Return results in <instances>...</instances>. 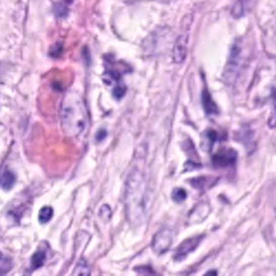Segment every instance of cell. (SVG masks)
<instances>
[{"label":"cell","mask_w":276,"mask_h":276,"mask_svg":"<svg viewBox=\"0 0 276 276\" xmlns=\"http://www.w3.org/2000/svg\"><path fill=\"white\" fill-rule=\"evenodd\" d=\"M61 126L69 138H78L86 132L89 117L83 98L76 92H68L61 104Z\"/></svg>","instance_id":"6da1fadb"},{"label":"cell","mask_w":276,"mask_h":276,"mask_svg":"<svg viewBox=\"0 0 276 276\" xmlns=\"http://www.w3.org/2000/svg\"><path fill=\"white\" fill-rule=\"evenodd\" d=\"M145 192L144 175L134 169L128 175L125 185L126 218L134 228H138L145 220Z\"/></svg>","instance_id":"7a4b0ae2"},{"label":"cell","mask_w":276,"mask_h":276,"mask_svg":"<svg viewBox=\"0 0 276 276\" xmlns=\"http://www.w3.org/2000/svg\"><path fill=\"white\" fill-rule=\"evenodd\" d=\"M174 242V233L168 228H162L158 231L151 242V249L157 255H162L170 249Z\"/></svg>","instance_id":"3957f363"},{"label":"cell","mask_w":276,"mask_h":276,"mask_svg":"<svg viewBox=\"0 0 276 276\" xmlns=\"http://www.w3.org/2000/svg\"><path fill=\"white\" fill-rule=\"evenodd\" d=\"M202 240H203V236H195V237L186 239L184 242L180 243V245L178 246L177 250H176L174 260L176 262L184 261L188 255H189L190 253H192V252L198 248L199 244L201 243Z\"/></svg>","instance_id":"277c9868"},{"label":"cell","mask_w":276,"mask_h":276,"mask_svg":"<svg viewBox=\"0 0 276 276\" xmlns=\"http://www.w3.org/2000/svg\"><path fill=\"white\" fill-rule=\"evenodd\" d=\"M236 160H237V152L229 148L221 149L218 152H215V154L212 156L213 166L218 168L233 166L234 163H236Z\"/></svg>","instance_id":"5b68a950"},{"label":"cell","mask_w":276,"mask_h":276,"mask_svg":"<svg viewBox=\"0 0 276 276\" xmlns=\"http://www.w3.org/2000/svg\"><path fill=\"white\" fill-rule=\"evenodd\" d=\"M188 42H189V34L184 33L176 39L174 50H173V59L175 63H183L188 53Z\"/></svg>","instance_id":"8992f818"},{"label":"cell","mask_w":276,"mask_h":276,"mask_svg":"<svg viewBox=\"0 0 276 276\" xmlns=\"http://www.w3.org/2000/svg\"><path fill=\"white\" fill-rule=\"evenodd\" d=\"M201 101L202 106L207 115H214L218 114V107H216L215 102L211 97L210 93L207 90H203L201 93Z\"/></svg>","instance_id":"52a82bcc"},{"label":"cell","mask_w":276,"mask_h":276,"mask_svg":"<svg viewBox=\"0 0 276 276\" xmlns=\"http://www.w3.org/2000/svg\"><path fill=\"white\" fill-rule=\"evenodd\" d=\"M252 5H253V0H238L233 6L232 16L234 18H241L252 7Z\"/></svg>","instance_id":"ba28073f"},{"label":"cell","mask_w":276,"mask_h":276,"mask_svg":"<svg viewBox=\"0 0 276 276\" xmlns=\"http://www.w3.org/2000/svg\"><path fill=\"white\" fill-rule=\"evenodd\" d=\"M16 184V176L10 170H6L2 175V188L5 191H9Z\"/></svg>","instance_id":"9c48e42d"},{"label":"cell","mask_w":276,"mask_h":276,"mask_svg":"<svg viewBox=\"0 0 276 276\" xmlns=\"http://www.w3.org/2000/svg\"><path fill=\"white\" fill-rule=\"evenodd\" d=\"M45 262V253L43 251H38L34 253L31 257L30 261V268L31 271H36V269L40 268L43 265Z\"/></svg>","instance_id":"30bf717a"},{"label":"cell","mask_w":276,"mask_h":276,"mask_svg":"<svg viewBox=\"0 0 276 276\" xmlns=\"http://www.w3.org/2000/svg\"><path fill=\"white\" fill-rule=\"evenodd\" d=\"M52 216H53V209L49 207V205H45V207L40 209L39 222L41 223V225H45V223H48L52 219Z\"/></svg>","instance_id":"8fae6325"},{"label":"cell","mask_w":276,"mask_h":276,"mask_svg":"<svg viewBox=\"0 0 276 276\" xmlns=\"http://www.w3.org/2000/svg\"><path fill=\"white\" fill-rule=\"evenodd\" d=\"M127 93V86L123 83V82H117V84L114 86L113 91H112V95L116 99L120 101L123 97L126 95Z\"/></svg>","instance_id":"7c38bea8"},{"label":"cell","mask_w":276,"mask_h":276,"mask_svg":"<svg viewBox=\"0 0 276 276\" xmlns=\"http://www.w3.org/2000/svg\"><path fill=\"white\" fill-rule=\"evenodd\" d=\"M74 275H83V276H87L90 275V268L87 266L86 261L84 258H81V260L76 264V266L74 268Z\"/></svg>","instance_id":"4fadbf2b"},{"label":"cell","mask_w":276,"mask_h":276,"mask_svg":"<svg viewBox=\"0 0 276 276\" xmlns=\"http://www.w3.org/2000/svg\"><path fill=\"white\" fill-rule=\"evenodd\" d=\"M188 197L187 191L184 189V188H175L172 193V199L177 203L184 202Z\"/></svg>","instance_id":"5bb4252c"},{"label":"cell","mask_w":276,"mask_h":276,"mask_svg":"<svg viewBox=\"0 0 276 276\" xmlns=\"http://www.w3.org/2000/svg\"><path fill=\"white\" fill-rule=\"evenodd\" d=\"M189 183L191 184V186L195 188V189L198 190H203L204 188H207V184H208V178L203 177V176H200V177H195L191 178L189 180Z\"/></svg>","instance_id":"9a60e30c"},{"label":"cell","mask_w":276,"mask_h":276,"mask_svg":"<svg viewBox=\"0 0 276 276\" xmlns=\"http://www.w3.org/2000/svg\"><path fill=\"white\" fill-rule=\"evenodd\" d=\"M0 258H2V263H0V271H2V275L7 274L11 268H13V261L11 258L6 256L2 253L0 255Z\"/></svg>","instance_id":"2e32d148"},{"label":"cell","mask_w":276,"mask_h":276,"mask_svg":"<svg viewBox=\"0 0 276 276\" xmlns=\"http://www.w3.org/2000/svg\"><path fill=\"white\" fill-rule=\"evenodd\" d=\"M218 138H219V135L215 131H213V129H208L204 134V140L208 143L207 147L209 148L212 147V145L218 142Z\"/></svg>","instance_id":"e0dca14e"},{"label":"cell","mask_w":276,"mask_h":276,"mask_svg":"<svg viewBox=\"0 0 276 276\" xmlns=\"http://www.w3.org/2000/svg\"><path fill=\"white\" fill-rule=\"evenodd\" d=\"M99 218H102L105 221H108L112 216V210L109 208V205L107 204H103L101 208H99V212H98Z\"/></svg>","instance_id":"ac0fdd59"},{"label":"cell","mask_w":276,"mask_h":276,"mask_svg":"<svg viewBox=\"0 0 276 276\" xmlns=\"http://www.w3.org/2000/svg\"><path fill=\"white\" fill-rule=\"evenodd\" d=\"M54 14L57 15V17H60V18H64V17L68 16V8L67 5H61L59 4L54 7Z\"/></svg>","instance_id":"d6986e66"},{"label":"cell","mask_w":276,"mask_h":276,"mask_svg":"<svg viewBox=\"0 0 276 276\" xmlns=\"http://www.w3.org/2000/svg\"><path fill=\"white\" fill-rule=\"evenodd\" d=\"M135 271H136L138 274L142 275H154L155 272L150 266H138L135 267Z\"/></svg>","instance_id":"ffe728a7"},{"label":"cell","mask_w":276,"mask_h":276,"mask_svg":"<svg viewBox=\"0 0 276 276\" xmlns=\"http://www.w3.org/2000/svg\"><path fill=\"white\" fill-rule=\"evenodd\" d=\"M62 53V44L61 43H57L53 48L50 51V56L52 58H59Z\"/></svg>","instance_id":"44dd1931"},{"label":"cell","mask_w":276,"mask_h":276,"mask_svg":"<svg viewBox=\"0 0 276 276\" xmlns=\"http://www.w3.org/2000/svg\"><path fill=\"white\" fill-rule=\"evenodd\" d=\"M107 136V132L105 131V129L101 128V129H98L97 133H96V136H95V139H96V142H102V140H104L105 138H106Z\"/></svg>","instance_id":"7402d4cb"},{"label":"cell","mask_w":276,"mask_h":276,"mask_svg":"<svg viewBox=\"0 0 276 276\" xmlns=\"http://www.w3.org/2000/svg\"><path fill=\"white\" fill-rule=\"evenodd\" d=\"M205 275H218V272H216L215 269H211V271L205 273Z\"/></svg>","instance_id":"603a6c76"},{"label":"cell","mask_w":276,"mask_h":276,"mask_svg":"<svg viewBox=\"0 0 276 276\" xmlns=\"http://www.w3.org/2000/svg\"><path fill=\"white\" fill-rule=\"evenodd\" d=\"M73 2H74V0H63V3L66 5H70V4H72Z\"/></svg>","instance_id":"cb8c5ba5"}]
</instances>
